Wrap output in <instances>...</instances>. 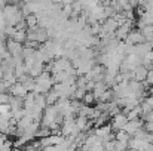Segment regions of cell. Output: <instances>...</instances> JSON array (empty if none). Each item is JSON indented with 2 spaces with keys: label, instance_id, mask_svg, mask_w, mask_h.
<instances>
[{
  "label": "cell",
  "instance_id": "5bb4252c",
  "mask_svg": "<svg viewBox=\"0 0 153 151\" xmlns=\"http://www.w3.org/2000/svg\"><path fill=\"white\" fill-rule=\"evenodd\" d=\"M126 148H128V144H123V142L114 141V150H126Z\"/></svg>",
  "mask_w": 153,
  "mask_h": 151
},
{
  "label": "cell",
  "instance_id": "d6986e66",
  "mask_svg": "<svg viewBox=\"0 0 153 151\" xmlns=\"http://www.w3.org/2000/svg\"><path fill=\"white\" fill-rule=\"evenodd\" d=\"M0 79H3V70H1V67H0Z\"/></svg>",
  "mask_w": 153,
  "mask_h": 151
},
{
  "label": "cell",
  "instance_id": "5b68a950",
  "mask_svg": "<svg viewBox=\"0 0 153 151\" xmlns=\"http://www.w3.org/2000/svg\"><path fill=\"white\" fill-rule=\"evenodd\" d=\"M147 71H149V68H147L146 65L140 64L137 68H134V70H132V73H134V80L144 82V80H146V77H147Z\"/></svg>",
  "mask_w": 153,
  "mask_h": 151
},
{
  "label": "cell",
  "instance_id": "9c48e42d",
  "mask_svg": "<svg viewBox=\"0 0 153 151\" xmlns=\"http://www.w3.org/2000/svg\"><path fill=\"white\" fill-rule=\"evenodd\" d=\"M24 21H25V24H27V28L36 27V25H37V15H36V13H28L27 16H24Z\"/></svg>",
  "mask_w": 153,
  "mask_h": 151
},
{
  "label": "cell",
  "instance_id": "7a4b0ae2",
  "mask_svg": "<svg viewBox=\"0 0 153 151\" xmlns=\"http://www.w3.org/2000/svg\"><path fill=\"white\" fill-rule=\"evenodd\" d=\"M126 122H128L126 114H123L122 111H120V113H117V114H114V116H113V119H111V123H110L111 130H113V132H116V130L123 129V126L126 124Z\"/></svg>",
  "mask_w": 153,
  "mask_h": 151
},
{
  "label": "cell",
  "instance_id": "8fae6325",
  "mask_svg": "<svg viewBox=\"0 0 153 151\" xmlns=\"http://www.w3.org/2000/svg\"><path fill=\"white\" fill-rule=\"evenodd\" d=\"M82 102L86 104V105H91V104L95 102V96H94L92 91H86V92H85V95H83V98H82Z\"/></svg>",
  "mask_w": 153,
  "mask_h": 151
},
{
  "label": "cell",
  "instance_id": "4fadbf2b",
  "mask_svg": "<svg viewBox=\"0 0 153 151\" xmlns=\"http://www.w3.org/2000/svg\"><path fill=\"white\" fill-rule=\"evenodd\" d=\"M9 85L3 80V79H0V92H3V94H9Z\"/></svg>",
  "mask_w": 153,
  "mask_h": 151
},
{
  "label": "cell",
  "instance_id": "30bf717a",
  "mask_svg": "<svg viewBox=\"0 0 153 151\" xmlns=\"http://www.w3.org/2000/svg\"><path fill=\"white\" fill-rule=\"evenodd\" d=\"M22 83V86L27 89V92H33V88H34V85H36V82H34V77H31V76H28L24 82H21Z\"/></svg>",
  "mask_w": 153,
  "mask_h": 151
},
{
  "label": "cell",
  "instance_id": "6da1fadb",
  "mask_svg": "<svg viewBox=\"0 0 153 151\" xmlns=\"http://www.w3.org/2000/svg\"><path fill=\"white\" fill-rule=\"evenodd\" d=\"M144 126V120L141 119V117H137V119H132V120H128L126 122V124L123 126V130L128 133V135H134L138 129H141Z\"/></svg>",
  "mask_w": 153,
  "mask_h": 151
},
{
  "label": "cell",
  "instance_id": "7c38bea8",
  "mask_svg": "<svg viewBox=\"0 0 153 151\" xmlns=\"http://www.w3.org/2000/svg\"><path fill=\"white\" fill-rule=\"evenodd\" d=\"M13 148V141L12 139H4V142H3V145H1V150L0 151H9V150H12Z\"/></svg>",
  "mask_w": 153,
  "mask_h": 151
},
{
  "label": "cell",
  "instance_id": "9a60e30c",
  "mask_svg": "<svg viewBox=\"0 0 153 151\" xmlns=\"http://www.w3.org/2000/svg\"><path fill=\"white\" fill-rule=\"evenodd\" d=\"M10 111V107H9V102L7 104H0V114H6Z\"/></svg>",
  "mask_w": 153,
  "mask_h": 151
},
{
  "label": "cell",
  "instance_id": "ac0fdd59",
  "mask_svg": "<svg viewBox=\"0 0 153 151\" xmlns=\"http://www.w3.org/2000/svg\"><path fill=\"white\" fill-rule=\"evenodd\" d=\"M73 1H76V0H61V4H71Z\"/></svg>",
  "mask_w": 153,
  "mask_h": 151
},
{
  "label": "cell",
  "instance_id": "3957f363",
  "mask_svg": "<svg viewBox=\"0 0 153 151\" xmlns=\"http://www.w3.org/2000/svg\"><path fill=\"white\" fill-rule=\"evenodd\" d=\"M4 43H6V49H7V52H9L12 56H13V55H21L22 48H24L22 43H19V42L10 39V37H7V40H6Z\"/></svg>",
  "mask_w": 153,
  "mask_h": 151
},
{
  "label": "cell",
  "instance_id": "e0dca14e",
  "mask_svg": "<svg viewBox=\"0 0 153 151\" xmlns=\"http://www.w3.org/2000/svg\"><path fill=\"white\" fill-rule=\"evenodd\" d=\"M7 138V135H4V133H0V150H1V145H3V142H4V139Z\"/></svg>",
  "mask_w": 153,
  "mask_h": 151
},
{
  "label": "cell",
  "instance_id": "2e32d148",
  "mask_svg": "<svg viewBox=\"0 0 153 151\" xmlns=\"http://www.w3.org/2000/svg\"><path fill=\"white\" fill-rule=\"evenodd\" d=\"M9 98H10L9 94H3V92H0V104H7V102H9Z\"/></svg>",
  "mask_w": 153,
  "mask_h": 151
},
{
  "label": "cell",
  "instance_id": "52a82bcc",
  "mask_svg": "<svg viewBox=\"0 0 153 151\" xmlns=\"http://www.w3.org/2000/svg\"><path fill=\"white\" fill-rule=\"evenodd\" d=\"M129 138H131V135H128L123 129H120V130H116V132H114V139H116V141H119V142L128 144Z\"/></svg>",
  "mask_w": 153,
  "mask_h": 151
},
{
  "label": "cell",
  "instance_id": "8992f818",
  "mask_svg": "<svg viewBox=\"0 0 153 151\" xmlns=\"http://www.w3.org/2000/svg\"><path fill=\"white\" fill-rule=\"evenodd\" d=\"M10 39H13V40H16L19 43H24L27 40V30H24V28H19V30L15 28V31L12 33Z\"/></svg>",
  "mask_w": 153,
  "mask_h": 151
},
{
  "label": "cell",
  "instance_id": "ba28073f",
  "mask_svg": "<svg viewBox=\"0 0 153 151\" xmlns=\"http://www.w3.org/2000/svg\"><path fill=\"white\" fill-rule=\"evenodd\" d=\"M58 94L53 91V89H51V91H48L46 94H45V99H46V104L48 105H53L56 101H58Z\"/></svg>",
  "mask_w": 153,
  "mask_h": 151
},
{
  "label": "cell",
  "instance_id": "277c9868",
  "mask_svg": "<svg viewBox=\"0 0 153 151\" xmlns=\"http://www.w3.org/2000/svg\"><path fill=\"white\" fill-rule=\"evenodd\" d=\"M27 89L22 86L21 82H15L13 85H10L9 88V95H13V96H19V98H24L27 95Z\"/></svg>",
  "mask_w": 153,
  "mask_h": 151
}]
</instances>
